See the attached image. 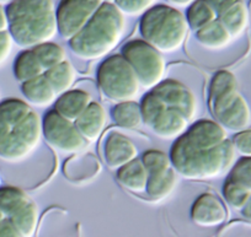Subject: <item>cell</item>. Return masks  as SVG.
I'll return each instance as SVG.
<instances>
[{
  "mask_svg": "<svg viewBox=\"0 0 251 237\" xmlns=\"http://www.w3.org/2000/svg\"><path fill=\"white\" fill-rule=\"evenodd\" d=\"M10 1H13V0H0V3L1 4H8L10 3Z\"/></svg>",
  "mask_w": 251,
  "mask_h": 237,
  "instance_id": "ab89813d",
  "label": "cell"
},
{
  "mask_svg": "<svg viewBox=\"0 0 251 237\" xmlns=\"http://www.w3.org/2000/svg\"><path fill=\"white\" fill-rule=\"evenodd\" d=\"M21 93L31 106L40 108L54 105L58 97L57 93L47 80L45 74L21 84Z\"/></svg>",
  "mask_w": 251,
  "mask_h": 237,
  "instance_id": "ffe728a7",
  "label": "cell"
},
{
  "mask_svg": "<svg viewBox=\"0 0 251 237\" xmlns=\"http://www.w3.org/2000/svg\"><path fill=\"white\" fill-rule=\"evenodd\" d=\"M116 178L125 190L139 194L147 190L149 172L141 157H136L134 160L118 168Z\"/></svg>",
  "mask_w": 251,
  "mask_h": 237,
  "instance_id": "d6986e66",
  "label": "cell"
},
{
  "mask_svg": "<svg viewBox=\"0 0 251 237\" xmlns=\"http://www.w3.org/2000/svg\"><path fill=\"white\" fill-rule=\"evenodd\" d=\"M141 159L148 170L149 175L163 172L173 167L170 155H166L160 150H148L142 155Z\"/></svg>",
  "mask_w": 251,
  "mask_h": 237,
  "instance_id": "4dcf8cb0",
  "label": "cell"
},
{
  "mask_svg": "<svg viewBox=\"0 0 251 237\" xmlns=\"http://www.w3.org/2000/svg\"><path fill=\"white\" fill-rule=\"evenodd\" d=\"M166 107L168 106L165 105V102L154 91L151 90V93L147 94L141 101L142 117H143L144 124L151 128Z\"/></svg>",
  "mask_w": 251,
  "mask_h": 237,
  "instance_id": "f546056e",
  "label": "cell"
},
{
  "mask_svg": "<svg viewBox=\"0 0 251 237\" xmlns=\"http://www.w3.org/2000/svg\"><path fill=\"white\" fill-rule=\"evenodd\" d=\"M43 139L42 118L27 101H0V159L10 164L25 161Z\"/></svg>",
  "mask_w": 251,
  "mask_h": 237,
  "instance_id": "6da1fadb",
  "label": "cell"
},
{
  "mask_svg": "<svg viewBox=\"0 0 251 237\" xmlns=\"http://www.w3.org/2000/svg\"><path fill=\"white\" fill-rule=\"evenodd\" d=\"M185 135L199 146L214 147L228 139V130L217 120L202 119L188 127Z\"/></svg>",
  "mask_w": 251,
  "mask_h": 237,
  "instance_id": "9a60e30c",
  "label": "cell"
},
{
  "mask_svg": "<svg viewBox=\"0 0 251 237\" xmlns=\"http://www.w3.org/2000/svg\"><path fill=\"white\" fill-rule=\"evenodd\" d=\"M169 5H173L175 8H187L188 5H191L195 0H166Z\"/></svg>",
  "mask_w": 251,
  "mask_h": 237,
  "instance_id": "74e56055",
  "label": "cell"
},
{
  "mask_svg": "<svg viewBox=\"0 0 251 237\" xmlns=\"http://www.w3.org/2000/svg\"><path fill=\"white\" fill-rule=\"evenodd\" d=\"M154 1H156V0H154Z\"/></svg>",
  "mask_w": 251,
  "mask_h": 237,
  "instance_id": "7bdbcfd3",
  "label": "cell"
},
{
  "mask_svg": "<svg viewBox=\"0 0 251 237\" xmlns=\"http://www.w3.org/2000/svg\"><path fill=\"white\" fill-rule=\"evenodd\" d=\"M14 38L9 31L0 32V67L5 64L6 60L10 58L14 48Z\"/></svg>",
  "mask_w": 251,
  "mask_h": 237,
  "instance_id": "e575fe53",
  "label": "cell"
},
{
  "mask_svg": "<svg viewBox=\"0 0 251 237\" xmlns=\"http://www.w3.org/2000/svg\"><path fill=\"white\" fill-rule=\"evenodd\" d=\"M103 0H60L57 6L58 33L69 41L93 19Z\"/></svg>",
  "mask_w": 251,
  "mask_h": 237,
  "instance_id": "8fae6325",
  "label": "cell"
},
{
  "mask_svg": "<svg viewBox=\"0 0 251 237\" xmlns=\"http://www.w3.org/2000/svg\"><path fill=\"white\" fill-rule=\"evenodd\" d=\"M76 128L88 142H95L107 124V113L99 102H91L85 112L75 120Z\"/></svg>",
  "mask_w": 251,
  "mask_h": 237,
  "instance_id": "e0dca14e",
  "label": "cell"
},
{
  "mask_svg": "<svg viewBox=\"0 0 251 237\" xmlns=\"http://www.w3.org/2000/svg\"><path fill=\"white\" fill-rule=\"evenodd\" d=\"M178 183V173L174 167L159 173L149 175L147 194L153 200L160 202L166 199L175 192Z\"/></svg>",
  "mask_w": 251,
  "mask_h": 237,
  "instance_id": "603a6c76",
  "label": "cell"
},
{
  "mask_svg": "<svg viewBox=\"0 0 251 237\" xmlns=\"http://www.w3.org/2000/svg\"><path fill=\"white\" fill-rule=\"evenodd\" d=\"M121 54L136 70L143 89L153 90L165 79L166 62L164 54L143 38L126 43Z\"/></svg>",
  "mask_w": 251,
  "mask_h": 237,
  "instance_id": "ba28073f",
  "label": "cell"
},
{
  "mask_svg": "<svg viewBox=\"0 0 251 237\" xmlns=\"http://www.w3.org/2000/svg\"><path fill=\"white\" fill-rule=\"evenodd\" d=\"M103 157L108 167L118 170L138 157V149L131 139L121 133H111L103 145Z\"/></svg>",
  "mask_w": 251,
  "mask_h": 237,
  "instance_id": "5bb4252c",
  "label": "cell"
},
{
  "mask_svg": "<svg viewBox=\"0 0 251 237\" xmlns=\"http://www.w3.org/2000/svg\"><path fill=\"white\" fill-rule=\"evenodd\" d=\"M233 140L228 139L214 147L194 144L185 134L174 140L170 151L173 167L178 176L190 181H211L231 170L236 163Z\"/></svg>",
  "mask_w": 251,
  "mask_h": 237,
  "instance_id": "7a4b0ae2",
  "label": "cell"
},
{
  "mask_svg": "<svg viewBox=\"0 0 251 237\" xmlns=\"http://www.w3.org/2000/svg\"><path fill=\"white\" fill-rule=\"evenodd\" d=\"M151 91H154L165 102L168 107L177 110L190 122L197 117L199 100L191 91V89H188L180 81L173 80V79H164Z\"/></svg>",
  "mask_w": 251,
  "mask_h": 237,
  "instance_id": "7c38bea8",
  "label": "cell"
},
{
  "mask_svg": "<svg viewBox=\"0 0 251 237\" xmlns=\"http://www.w3.org/2000/svg\"><path fill=\"white\" fill-rule=\"evenodd\" d=\"M115 5L125 16H142L155 5L154 0H115Z\"/></svg>",
  "mask_w": 251,
  "mask_h": 237,
  "instance_id": "1f68e13d",
  "label": "cell"
},
{
  "mask_svg": "<svg viewBox=\"0 0 251 237\" xmlns=\"http://www.w3.org/2000/svg\"><path fill=\"white\" fill-rule=\"evenodd\" d=\"M101 94L113 103L134 101L142 84L129 62L122 54H113L102 60L96 74Z\"/></svg>",
  "mask_w": 251,
  "mask_h": 237,
  "instance_id": "52a82bcc",
  "label": "cell"
},
{
  "mask_svg": "<svg viewBox=\"0 0 251 237\" xmlns=\"http://www.w3.org/2000/svg\"><path fill=\"white\" fill-rule=\"evenodd\" d=\"M218 19L216 10L207 3L206 0H195L191 5L187 6L186 20H187L190 30L199 31L203 26Z\"/></svg>",
  "mask_w": 251,
  "mask_h": 237,
  "instance_id": "4316f807",
  "label": "cell"
},
{
  "mask_svg": "<svg viewBox=\"0 0 251 237\" xmlns=\"http://www.w3.org/2000/svg\"><path fill=\"white\" fill-rule=\"evenodd\" d=\"M0 187H1V175H0Z\"/></svg>",
  "mask_w": 251,
  "mask_h": 237,
  "instance_id": "b9f144b4",
  "label": "cell"
},
{
  "mask_svg": "<svg viewBox=\"0 0 251 237\" xmlns=\"http://www.w3.org/2000/svg\"><path fill=\"white\" fill-rule=\"evenodd\" d=\"M241 213H243V215L249 220V221H251V199L249 200V203L245 205V208L241 210Z\"/></svg>",
  "mask_w": 251,
  "mask_h": 237,
  "instance_id": "f35d334b",
  "label": "cell"
},
{
  "mask_svg": "<svg viewBox=\"0 0 251 237\" xmlns=\"http://www.w3.org/2000/svg\"><path fill=\"white\" fill-rule=\"evenodd\" d=\"M233 144L236 152L243 157L251 156V129L241 130L235 133L233 138Z\"/></svg>",
  "mask_w": 251,
  "mask_h": 237,
  "instance_id": "836d02e7",
  "label": "cell"
},
{
  "mask_svg": "<svg viewBox=\"0 0 251 237\" xmlns=\"http://www.w3.org/2000/svg\"><path fill=\"white\" fill-rule=\"evenodd\" d=\"M218 20L226 26L234 40H238L248 30L250 14L244 0H235L230 6L218 15Z\"/></svg>",
  "mask_w": 251,
  "mask_h": 237,
  "instance_id": "44dd1931",
  "label": "cell"
},
{
  "mask_svg": "<svg viewBox=\"0 0 251 237\" xmlns=\"http://www.w3.org/2000/svg\"><path fill=\"white\" fill-rule=\"evenodd\" d=\"M229 180L235 181L251 190V156L241 157L229 171Z\"/></svg>",
  "mask_w": 251,
  "mask_h": 237,
  "instance_id": "d6a6232c",
  "label": "cell"
},
{
  "mask_svg": "<svg viewBox=\"0 0 251 237\" xmlns=\"http://www.w3.org/2000/svg\"><path fill=\"white\" fill-rule=\"evenodd\" d=\"M228 219L226 204L218 195L203 193L194 202L191 208V220L202 229L222 226Z\"/></svg>",
  "mask_w": 251,
  "mask_h": 237,
  "instance_id": "4fadbf2b",
  "label": "cell"
},
{
  "mask_svg": "<svg viewBox=\"0 0 251 237\" xmlns=\"http://www.w3.org/2000/svg\"><path fill=\"white\" fill-rule=\"evenodd\" d=\"M207 3L216 10L217 15L223 13L228 6H230L235 0H206Z\"/></svg>",
  "mask_w": 251,
  "mask_h": 237,
  "instance_id": "d590c367",
  "label": "cell"
},
{
  "mask_svg": "<svg viewBox=\"0 0 251 237\" xmlns=\"http://www.w3.org/2000/svg\"><path fill=\"white\" fill-rule=\"evenodd\" d=\"M196 38L202 47L209 50L224 49L234 40L230 32L226 30V26L218 19L196 31Z\"/></svg>",
  "mask_w": 251,
  "mask_h": 237,
  "instance_id": "7402d4cb",
  "label": "cell"
},
{
  "mask_svg": "<svg viewBox=\"0 0 251 237\" xmlns=\"http://www.w3.org/2000/svg\"><path fill=\"white\" fill-rule=\"evenodd\" d=\"M45 75L58 96L73 89L76 81L75 68L68 59L46 70Z\"/></svg>",
  "mask_w": 251,
  "mask_h": 237,
  "instance_id": "d4e9b609",
  "label": "cell"
},
{
  "mask_svg": "<svg viewBox=\"0 0 251 237\" xmlns=\"http://www.w3.org/2000/svg\"><path fill=\"white\" fill-rule=\"evenodd\" d=\"M42 129L46 142L63 154H78L89 144L76 128L75 122L62 117L54 110L42 118Z\"/></svg>",
  "mask_w": 251,
  "mask_h": 237,
  "instance_id": "30bf717a",
  "label": "cell"
},
{
  "mask_svg": "<svg viewBox=\"0 0 251 237\" xmlns=\"http://www.w3.org/2000/svg\"><path fill=\"white\" fill-rule=\"evenodd\" d=\"M32 49L36 53L38 59H40L45 70L50 69V68L67 60L66 49L58 43L53 42V41L35 46V47H32Z\"/></svg>",
  "mask_w": 251,
  "mask_h": 237,
  "instance_id": "83f0119b",
  "label": "cell"
},
{
  "mask_svg": "<svg viewBox=\"0 0 251 237\" xmlns=\"http://www.w3.org/2000/svg\"><path fill=\"white\" fill-rule=\"evenodd\" d=\"M0 207L19 230L21 237L35 236L40 221V210L25 190L16 186H1Z\"/></svg>",
  "mask_w": 251,
  "mask_h": 237,
  "instance_id": "9c48e42d",
  "label": "cell"
},
{
  "mask_svg": "<svg viewBox=\"0 0 251 237\" xmlns=\"http://www.w3.org/2000/svg\"><path fill=\"white\" fill-rule=\"evenodd\" d=\"M93 102V96L84 90L71 89L57 97L54 102V111L62 117L75 122L86 108Z\"/></svg>",
  "mask_w": 251,
  "mask_h": 237,
  "instance_id": "ac0fdd59",
  "label": "cell"
},
{
  "mask_svg": "<svg viewBox=\"0 0 251 237\" xmlns=\"http://www.w3.org/2000/svg\"><path fill=\"white\" fill-rule=\"evenodd\" d=\"M223 197L229 207L241 212L251 199V190L245 186L228 178L223 186Z\"/></svg>",
  "mask_w": 251,
  "mask_h": 237,
  "instance_id": "f1b7e54d",
  "label": "cell"
},
{
  "mask_svg": "<svg viewBox=\"0 0 251 237\" xmlns=\"http://www.w3.org/2000/svg\"><path fill=\"white\" fill-rule=\"evenodd\" d=\"M209 110L214 120L233 133L250 127L251 110L246 98L239 93V84L228 70L218 71L209 85Z\"/></svg>",
  "mask_w": 251,
  "mask_h": 237,
  "instance_id": "5b68a950",
  "label": "cell"
},
{
  "mask_svg": "<svg viewBox=\"0 0 251 237\" xmlns=\"http://www.w3.org/2000/svg\"><path fill=\"white\" fill-rule=\"evenodd\" d=\"M111 116L113 122L125 129H136L143 123L141 103H137L136 100L115 103Z\"/></svg>",
  "mask_w": 251,
  "mask_h": 237,
  "instance_id": "484cf974",
  "label": "cell"
},
{
  "mask_svg": "<svg viewBox=\"0 0 251 237\" xmlns=\"http://www.w3.org/2000/svg\"><path fill=\"white\" fill-rule=\"evenodd\" d=\"M103 1H110V3H113L115 0H103Z\"/></svg>",
  "mask_w": 251,
  "mask_h": 237,
  "instance_id": "60d3db41",
  "label": "cell"
},
{
  "mask_svg": "<svg viewBox=\"0 0 251 237\" xmlns=\"http://www.w3.org/2000/svg\"><path fill=\"white\" fill-rule=\"evenodd\" d=\"M190 120L177 110L166 107L151 125V130L156 137L164 140H176L185 134L190 127Z\"/></svg>",
  "mask_w": 251,
  "mask_h": 237,
  "instance_id": "2e32d148",
  "label": "cell"
},
{
  "mask_svg": "<svg viewBox=\"0 0 251 237\" xmlns=\"http://www.w3.org/2000/svg\"><path fill=\"white\" fill-rule=\"evenodd\" d=\"M5 9L9 32L19 47L32 48L57 36V8L53 0H13Z\"/></svg>",
  "mask_w": 251,
  "mask_h": 237,
  "instance_id": "277c9868",
  "label": "cell"
},
{
  "mask_svg": "<svg viewBox=\"0 0 251 237\" xmlns=\"http://www.w3.org/2000/svg\"><path fill=\"white\" fill-rule=\"evenodd\" d=\"M13 71L16 81L23 84L41 76L45 74L46 70L32 48H25V50H23L14 60Z\"/></svg>",
  "mask_w": 251,
  "mask_h": 237,
  "instance_id": "cb8c5ba5",
  "label": "cell"
},
{
  "mask_svg": "<svg viewBox=\"0 0 251 237\" xmlns=\"http://www.w3.org/2000/svg\"><path fill=\"white\" fill-rule=\"evenodd\" d=\"M125 31L126 16L115 3L103 1L93 19L68 41L69 47L79 59H103L118 47Z\"/></svg>",
  "mask_w": 251,
  "mask_h": 237,
  "instance_id": "3957f363",
  "label": "cell"
},
{
  "mask_svg": "<svg viewBox=\"0 0 251 237\" xmlns=\"http://www.w3.org/2000/svg\"><path fill=\"white\" fill-rule=\"evenodd\" d=\"M3 31H9V20L6 9L0 3V32H3Z\"/></svg>",
  "mask_w": 251,
  "mask_h": 237,
  "instance_id": "8d00e7d4",
  "label": "cell"
},
{
  "mask_svg": "<svg viewBox=\"0 0 251 237\" xmlns=\"http://www.w3.org/2000/svg\"><path fill=\"white\" fill-rule=\"evenodd\" d=\"M142 38L163 54H171L185 45L190 26L186 16L173 5H153L141 16Z\"/></svg>",
  "mask_w": 251,
  "mask_h": 237,
  "instance_id": "8992f818",
  "label": "cell"
}]
</instances>
